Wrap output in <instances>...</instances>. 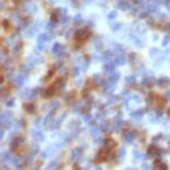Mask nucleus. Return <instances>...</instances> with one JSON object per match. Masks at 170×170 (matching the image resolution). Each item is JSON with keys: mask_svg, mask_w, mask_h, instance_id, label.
Listing matches in <instances>:
<instances>
[{"mask_svg": "<svg viewBox=\"0 0 170 170\" xmlns=\"http://www.w3.org/2000/svg\"><path fill=\"white\" fill-rule=\"evenodd\" d=\"M89 37H90V31L88 29H79L75 33V39L78 42L86 41Z\"/></svg>", "mask_w": 170, "mask_h": 170, "instance_id": "nucleus-1", "label": "nucleus"}, {"mask_svg": "<svg viewBox=\"0 0 170 170\" xmlns=\"http://www.w3.org/2000/svg\"><path fill=\"white\" fill-rule=\"evenodd\" d=\"M47 40H48V37L46 33H40L38 37V41H37V46H38L39 50H43V48L47 43Z\"/></svg>", "mask_w": 170, "mask_h": 170, "instance_id": "nucleus-2", "label": "nucleus"}, {"mask_svg": "<svg viewBox=\"0 0 170 170\" xmlns=\"http://www.w3.org/2000/svg\"><path fill=\"white\" fill-rule=\"evenodd\" d=\"M37 31V29L35 28V27H30V28H28L26 31H25V36L28 37V38H31V37H33V35H35V32Z\"/></svg>", "mask_w": 170, "mask_h": 170, "instance_id": "nucleus-3", "label": "nucleus"}, {"mask_svg": "<svg viewBox=\"0 0 170 170\" xmlns=\"http://www.w3.org/2000/svg\"><path fill=\"white\" fill-rule=\"evenodd\" d=\"M62 50H65V47L62 46V45H60V43H54L53 47V53H59L60 51H62Z\"/></svg>", "mask_w": 170, "mask_h": 170, "instance_id": "nucleus-4", "label": "nucleus"}, {"mask_svg": "<svg viewBox=\"0 0 170 170\" xmlns=\"http://www.w3.org/2000/svg\"><path fill=\"white\" fill-rule=\"evenodd\" d=\"M21 48H22V43H17L14 47H13V50H12V53L14 54V56H18L19 53H20V51H21Z\"/></svg>", "mask_w": 170, "mask_h": 170, "instance_id": "nucleus-5", "label": "nucleus"}, {"mask_svg": "<svg viewBox=\"0 0 170 170\" xmlns=\"http://www.w3.org/2000/svg\"><path fill=\"white\" fill-rule=\"evenodd\" d=\"M29 11L31 13H36L38 11V7L36 5H33V3H30L29 5Z\"/></svg>", "mask_w": 170, "mask_h": 170, "instance_id": "nucleus-6", "label": "nucleus"}, {"mask_svg": "<svg viewBox=\"0 0 170 170\" xmlns=\"http://www.w3.org/2000/svg\"><path fill=\"white\" fill-rule=\"evenodd\" d=\"M53 88H50V89H47V91H46V95H45V97H50V96H53Z\"/></svg>", "mask_w": 170, "mask_h": 170, "instance_id": "nucleus-7", "label": "nucleus"}, {"mask_svg": "<svg viewBox=\"0 0 170 170\" xmlns=\"http://www.w3.org/2000/svg\"><path fill=\"white\" fill-rule=\"evenodd\" d=\"M2 26H3V28H8V27H9V21L3 20V21H2Z\"/></svg>", "mask_w": 170, "mask_h": 170, "instance_id": "nucleus-8", "label": "nucleus"}, {"mask_svg": "<svg viewBox=\"0 0 170 170\" xmlns=\"http://www.w3.org/2000/svg\"><path fill=\"white\" fill-rule=\"evenodd\" d=\"M72 72H74V75H75V76H77V75H78V69H77V68H74V71H72Z\"/></svg>", "mask_w": 170, "mask_h": 170, "instance_id": "nucleus-9", "label": "nucleus"}]
</instances>
